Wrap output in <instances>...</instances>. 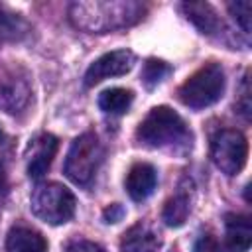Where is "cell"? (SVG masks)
<instances>
[{
    "instance_id": "15",
    "label": "cell",
    "mask_w": 252,
    "mask_h": 252,
    "mask_svg": "<svg viewBox=\"0 0 252 252\" xmlns=\"http://www.w3.org/2000/svg\"><path fill=\"white\" fill-rule=\"evenodd\" d=\"M189 213H191L189 195L183 193V191H179L177 195H173V197H169V199L165 201L163 211H161V220H163L167 226L177 228V226H181V224L187 220Z\"/></svg>"
},
{
    "instance_id": "21",
    "label": "cell",
    "mask_w": 252,
    "mask_h": 252,
    "mask_svg": "<svg viewBox=\"0 0 252 252\" xmlns=\"http://www.w3.org/2000/svg\"><path fill=\"white\" fill-rule=\"evenodd\" d=\"M250 91H248V75L244 77V81H242V93H240V100L236 102V108H238V112L248 120L250 118Z\"/></svg>"
},
{
    "instance_id": "18",
    "label": "cell",
    "mask_w": 252,
    "mask_h": 252,
    "mask_svg": "<svg viewBox=\"0 0 252 252\" xmlns=\"http://www.w3.org/2000/svg\"><path fill=\"white\" fill-rule=\"evenodd\" d=\"M171 73V67L161 61V59H148L144 63V69H142V83L146 85V89H154L158 87L167 75Z\"/></svg>"
},
{
    "instance_id": "13",
    "label": "cell",
    "mask_w": 252,
    "mask_h": 252,
    "mask_svg": "<svg viewBox=\"0 0 252 252\" xmlns=\"http://www.w3.org/2000/svg\"><path fill=\"white\" fill-rule=\"evenodd\" d=\"M6 250L8 252H47V240L35 228L18 224L8 232Z\"/></svg>"
},
{
    "instance_id": "4",
    "label": "cell",
    "mask_w": 252,
    "mask_h": 252,
    "mask_svg": "<svg viewBox=\"0 0 252 252\" xmlns=\"http://www.w3.org/2000/svg\"><path fill=\"white\" fill-rule=\"evenodd\" d=\"M30 207L37 219L49 224H63L75 215V195L65 185L47 181L33 189Z\"/></svg>"
},
{
    "instance_id": "16",
    "label": "cell",
    "mask_w": 252,
    "mask_h": 252,
    "mask_svg": "<svg viewBox=\"0 0 252 252\" xmlns=\"http://www.w3.org/2000/svg\"><path fill=\"white\" fill-rule=\"evenodd\" d=\"M132 100H134V93L122 87H112L98 94V106L108 114H124L130 108Z\"/></svg>"
},
{
    "instance_id": "7",
    "label": "cell",
    "mask_w": 252,
    "mask_h": 252,
    "mask_svg": "<svg viewBox=\"0 0 252 252\" xmlns=\"http://www.w3.org/2000/svg\"><path fill=\"white\" fill-rule=\"evenodd\" d=\"M136 63V55L130 49H116L110 53H104L85 73V85L94 87L96 83L108 79V77H120L126 75Z\"/></svg>"
},
{
    "instance_id": "12",
    "label": "cell",
    "mask_w": 252,
    "mask_h": 252,
    "mask_svg": "<svg viewBox=\"0 0 252 252\" xmlns=\"http://www.w3.org/2000/svg\"><path fill=\"white\" fill-rule=\"evenodd\" d=\"M224 228H226V248L230 252H246L252 242V224L246 215L228 213L224 217Z\"/></svg>"
},
{
    "instance_id": "25",
    "label": "cell",
    "mask_w": 252,
    "mask_h": 252,
    "mask_svg": "<svg viewBox=\"0 0 252 252\" xmlns=\"http://www.w3.org/2000/svg\"><path fill=\"white\" fill-rule=\"evenodd\" d=\"M0 136H2V134H0Z\"/></svg>"
},
{
    "instance_id": "19",
    "label": "cell",
    "mask_w": 252,
    "mask_h": 252,
    "mask_svg": "<svg viewBox=\"0 0 252 252\" xmlns=\"http://www.w3.org/2000/svg\"><path fill=\"white\" fill-rule=\"evenodd\" d=\"M228 12L232 14V18L240 24V28L248 33L250 32V14H252V4L250 0H236V2H228Z\"/></svg>"
},
{
    "instance_id": "20",
    "label": "cell",
    "mask_w": 252,
    "mask_h": 252,
    "mask_svg": "<svg viewBox=\"0 0 252 252\" xmlns=\"http://www.w3.org/2000/svg\"><path fill=\"white\" fill-rule=\"evenodd\" d=\"M193 252H230V250L215 234L207 232V234H203V236L197 238V242L193 246Z\"/></svg>"
},
{
    "instance_id": "1",
    "label": "cell",
    "mask_w": 252,
    "mask_h": 252,
    "mask_svg": "<svg viewBox=\"0 0 252 252\" xmlns=\"http://www.w3.org/2000/svg\"><path fill=\"white\" fill-rule=\"evenodd\" d=\"M144 12L146 8L140 2H75L69 10L73 24L91 33L136 24Z\"/></svg>"
},
{
    "instance_id": "23",
    "label": "cell",
    "mask_w": 252,
    "mask_h": 252,
    "mask_svg": "<svg viewBox=\"0 0 252 252\" xmlns=\"http://www.w3.org/2000/svg\"><path fill=\"white\" fill-rule=\"evenodd\" d=\"M124 215H126V211L120 203H112L102 211V217H104L106 222H118V220L124 219Z\"/></svg>"
},
{
    "instance_id": "10",
    "label": "cell",
    "mask_w": 252,
    "mask_h": 252,
    "mask_svg": "<svg viewBox=\"0 0 252 252\" xmlns=\"http://www.w3.org/2000/svg\"><path fill=\"white\" fill-rule=\"evenodd\" d=\"M159 248L161 236L148 222H138L130 226L120 240V252H158Z\"/></svg>"
},
{
    "instance_id": "5",
    "label": "cell",
    "mask_w": 252,
    "mask_h": 252,
    "mask_svg": "<svg viewBox=\"0 0 252 252\" xmlns=\"http://www.w3.org/2000/svg\"><path fill=\"white\" fill-rule=\"evenodd\" d=\"M102 146L93 132L77 136L65 158V175L77 185H89L102 161Z\"/></svg>"
},
{
    "instance_id": "17",
    "label": "cell",
    "mask_w": 252,
    "mask_h": 252,
    "mask_svg": "<svg viewBox=\"0 0 252 252\" xmlns=\"http://www.w3.org/2000/svg\"><path fill=\"white\" fill-rule=\"evenodd\" d=\"M26 30H28V24L20 18V14H14L8 8L0 6V37L18 39L26 33Z\"/></svg>"
},
{
    "instance_id": "3",
    "label": "cell",
    "mask_w": 252,
    "mask_h": 252,
    "mask_svg": "<svg viewBox=\"0 0 252 252\" xmlns=\"http://www.w3.org/2000/svg\"><path fill=\"white\" fill-rule=\"evenodd\" d=\"M224 93V71L219 63H207L197 69L181 87L179 100L189 108H205L215 104Z\"/></svg>"
},
{
    "instance_id": "6",
    "label": "cell",
    "mask_w": 252,
    "mask_h": 252,
    "mask_svg": "<svg viewBox=\"0 0 252 252\" xmlns=\"http://www.w3.org/2000/svg\"><path fill=\"white\" fill-rule=\"evenodd\" d=\"M211 158L222 173L236 175L246 165L248 142L238 130H219L211 140Z\"/></svg>"
},
{
    "instance_id": "8",
    "label": "cell",
    "mask_w": 252,
    "mask_h": 252,
    "mask_svg": "<svg viewBox=\"0 0 252 252\" xmlns=\"http://www.w3.org/2000/svg\"><path fill=\"white\" fill-rule=\"evenodd\" d=\"M30 85L28 79L16 75L14 71L0 73V108L6 112H16L28 104Z\"/></svg>"
},
{
    "instance_id": "22",
    "label": "cell",
    "mask_w": 252,
    "mask_h": 252,
    "mask_svg": "<svg viewBox=\"0 0 252 252\" xmlns=\"http://www.w3.org/2000/svg\"><path fill=\"white\" fill-rule=\"evenodd\" d=\"M65 252H104L98 244L91 242V240H73Z\"/></svg>"
},
{
    "instance_id": "14",
    "label": "cell",
    "mask_w": 252,
    "mask_h": 252,
    "mask_svg": "<svg viewBox=\"0 0 252 252\" xmlns=\"http://www.w3.org/2000/svg\"><path fill=\"white\" fill-rule=\"evenodd\" d=\"M181 8H183L187 20H191L201 33L213 35V33L219 32L220 20H219V16H217V12L213 10L211 4H207V2H185V4H181Z\"/></svg>"
},
{
    "instance_id": "11",
    "label": "cell",
    "mask_w": 252,
    "mask_h": 252,
    "mask_svg": "<svg viewBox=\"0 0 252 252\" xmlns=\"http://www.w3.org/2000/svg\"><path fill=\"white\" fill-rule=\"evenodd\" d=\"M158 185V171L152 163H134L126 175V191L134 201L148 199Z\"/></svg>"
},
{
    "instance_id": "24",
    "label": "cell",
    "mask_w": 252,
    "mask_h": 252,
    "mask_svg": "<svg viewBox=\"0 0 252 252\" xmlns=\"http://www.w3.org/2000/svg\"><path fill=\"white\" fill-rule=\"evenodd\" d=\"M6 189H8V175H6V169H4V165H2V161H0V195H2Z\"/></svg>"
},
{
    "instance_id": "2",
    "label": "cell",
    "mask_w": 252,
    "mask_h": 252,
    "mask_svg": "<svg viewBox=\"0 0 252 252\" xmlns=\"http://www.w3.org/2000/svg\"><path fill=\"white\" fill-rule=\"evenodd\" d=\"M138 140L150 148H167L173 144L191 142V132L187 130L183 118L169 106H156L142 120L136 130Z\"/></svg>"
},
{
    "instance_id": "9",
    "label": "cell",
    "mask_w": 252,
    "mask_h": 252,
    "mask_svg": "<svg viewBox=\"0 0 252 252\" xmlns=\"http://www.w3.org/2000/svg\"><path fill=\"white\" fill-rule=\"evenodd\" d=\"M30 148H32V154H30V163H28V175L32 179H39L51 167V161L59 148V140L53 134H39L32 142Z\"/></svg>"
}]
</instances>
